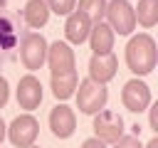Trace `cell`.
<instances>
[{"instance_id":"1","label":"cell","mask_w":158,"mask_h":148,"mask_svg":"<svg viewBox=\"0 0 158 148\" xmlns=\"http://www.w3.org/2000/svg\"><path fill=\"white\" fill-rule=\"evenodd\" d=\"M158 62V49L151 35H133L126 44V64L136 76L151 74Z\"/></svg>"},{"instance_id":"2","label":"cell","mask_w":158,"mask_h":148,"mask_svg":"<svg viewBox=\"0 0 158 148\" xmlns=\"http://www.w3.org/2000/svg\"><path fill=\"white\" fill-rule=\"evenodd\" d=\"M74 96H77V109L81 113L94 116V113L104 111V106L109 101V89H106V84H99L91 76H86L79 84V94H74Z\"/></svg>"},{"instance_id":"3","label":"cell","mask_w":158,"mask_h":148,"mask_svg":"<svg viewBox=\"0 0 158 148\" xmlns=\"http://www.w3.org/2000/svg\"><path fill=\"white\" fill-rule=\"evenodd\" d=\"M104 17H106V25L114 30V35H133L136 15H133V5L128 0H111V2H106Z\"/></svg>"},{"instance_id":"4","label":"cell","mask_w":158,"mask_h":148,"mask_svg":"<svg viewBox=\"0 0 158 148\" xmlns=\"http://www.w3.org/2000/svg\"><path fill=\"white\" fill-rule=\"evenodd\" d=\"M37 136H40V123H37V118L30 116V113L17 116V118L7 126V133H5V138H10V143L17 146V148H30V146H35Z\"/></svg>"},{"instance_id":"5","label":"cell","mask_w":158,"mask_h":148,"mask_svg":"<svg viewBox=\"0 0 158 148\" xmlns=\"http://www.w3.org/2000/svg\"><path fill=\"white\" fill-rule=\"evenodd\" d=\"M47 39L42 35H25L22 44H20V59L25 64V69L37 72L44 62H47Z\"/></svg>"},{"instance_id":"6","label":"cell","mask_w":158,"mask_h":148,"mask_svg":"<svg viewBox=\"0 0 158 148\" xmlns=\"http://www.w3.org/2000/svg\"><path fill=\"white\" fill-rule=\"evenodd\" d=\"M121 101H123V106H126L131 113L146 111V109L151 106V89H148V84H146L141 76L126 81L123 89H121Z\"/></svg>"},{"instance_id":"7","label":"cell","mask_w":158,"mask_h":148,"mask_svg":"<svg viewBox=\"0 0 158 148\" xmlns=\"http://www.w3.org/2000/svg\"><path fill=\"white\" fill-rule=\"evenodd\" d=\"M94 136L101 143H116L123 136V118L114 111L94 113Z\"/></svg>"},{"instance_id":"8","label":"cell","mask_w":158,"mask_h":148,"mask_svg":"<svg viewBox=\"0 0 158 148\" xmlns=\"http://www.w3.org/2000/svg\"><path fill=\"white\" fill-rule=\"evenodd\" d=\"M17 104L20 109L25 111H35L40 104H42V84L35 74H25L20 81H17Z\"/></svg>"},{"instance_id":"9","label":"cell","mask_w":158,"mask_h":148,"mask_svg":"<svg viewBox=\"0 0 158 148\" xmlns=\"http://www.w3.org/2000/svg\"><path fill=\"white\" fill-rule=\"evenodd\" d=\"M74 62H77L74 59V52H72V47L67 42H54V44L47 47V62L44 64H49L52 74L72 72L74 69Z\"/></svg>"},{"instance_id":"10","label":"cell","mask_w":158,"mask_h":148,"mask_svg":"<svg viewBox=\"0 0 158 148\" xmlns=\"http://www.w3.org/2000/svg\"><path fill=\"white\" fill-rule=\"evenodd\" d=\"M49 128L57 138H69L77 128V113L67 106V104H59L49 111Z\"/></svg>"},{"instance_id":"11","label":"cell","mask_w":158,"mask_h":148,"mask_svg":"<svg viewBox=\"0 0 158 148\" xmlns=\"http://www.w3.org/2000/svg\"><path fill=\"white\" fill-rule=\"evenodd\" d=\"M116 69H118V57L114 52H106V54H94L91 62H89V76L99 84H106L116 76Z\"/></svg>"},{"instance_id":"12","label":"cell","mask_w":158,"mask_h":148,"mask_svg":"<svg viewBox=\"0 0 158 148\" xmlns=\"http://www.w3.org/2000/svg\"><path fill=\"white\" fill-rule=\"evenodd\" d=\"M91 20L84 15V12H69V17H67V25H64V35H67V39L72 42V44H81V42H86L89 39V32H91Z\"/></svg>"},{"instance_id":"13","label":"cell","mask_w":158,"mask_h":148,"mask_svg":"<svg viewBox=\"0 0 158 148\" xmlns=\"http://www.w3.org/2000/svg\"><path fill=\"white\" fill-rule=\"evenodd\" d=\"M114 30L106 25V22H94L91 25V32H89V44L94 49V54H106L114 49Z\"/></svg>"},{"instance_id":"14","label":"cell","mask_w":158,"mask_h":148,"mask_svg":"<svg viewBox=\"0 0 158 148\" xmlns=\"http://www.w3.org/2000/svg\"><path fill=\"white\" fill-rule=\"evenodd\" d=\"M52 94L59 99V101H64V99H69L72 94H77V84H79V76H77V69H72V72H64V74H52Z\"/></svg>"},{"instance_id":"15","label":"cell","mask_w":158,"mask_h":148,"mask_svg":"<svg viewBox=\"0 0 158 148\" xmlns=\"http://www.w3.org/2000/svg\"><path fill=\"white\" fill-rule=\"evenodd\" d=\"M22 15H25V22H27L30 27L40 30V27H44L47 20H49V7H47L44 0H27Z\"/></svg>"},{"instance_id":"16","label":"cell","mask_w":158,"mask_h":148,"mask_svg":"<svg viewBox=\"0 0 158 148\" xmlns=\"http://www.w3.org/2000/svg\"><path fill=\"white\" fill-rule=\"evenodd\" d=\"M136 22L143 27H153L158 22V0H138V7H133Z\"/></svg>"},{"instance_id":"17","label":"cell","mask_w":158,"mask_h":148,"mask_svg":"<svg viewBox=\"0 0 158 148\" xmlns=\"http://www.w3.org/2000/svg\"><path fill=\"white\" fill-rule=\"evenodd\" d=\"M106 10V0H79V12H84L91 22H101Z\"/></svg>"},{"instance_id":"18","label":"cell","mask_w":158,"mask_h":148,"mask_svg":"<svg viewBox=\"0 0 158 148\" xmlns=\"http://www.w3.org/2000/svg\"><path fill=\"white\" fill-rule=\"evenodd\" d=\"M44 2H47L49 12H57V15H69L77 7V0H44Z\"/></svg>"},{"instance_id":"19","label":"cell","mask_w":158,"mask_h":148,"mask_svg":"<svg viewBox=\"0 0 158 148\" xmlns=\"http://www.w3.org/2000/svg\"><path fill=\"white\" fill-rule=\"evenodd\" d=\"M114 148H143V143H141L136 136H121V138L114 143Z\"/></svg>"},{"instance_id":"20","label":"cell","mask_w":158,"mask_h":148,"mask_svg":"<svg viewBox=\"0 0 158 148\" xmlns=\"http://www.w3.org/2000/svg\"><path fill=\"white\" fill-rule=\"evenodd\" d=\"M7 96H10V84L5 76H0V109L7 104Z\"/></svg>"},{"instance_id":"21","label":"cell","mask_w":158,"mask_h":148,"mask_svg":"<svg viewBox=\"0 0 158 148\" xmlns=\"http://www.w3.org/2000/svg\"><path fill=\"white\" fill-rule=\"evenodd\" d=\"M148 121H151V128H153V131H158V104H153V106H151Z\"/></svg>"},{"instance_id":"22","label":"cell","mask_w":158,"mask_h":148,"mask_svg":"<svg viewBox=\"0 0 158 148\" xmlns=\"http://www.w3.org/2000/svg\"><path fill=\"white\" fill-rule=\"evenodd\" d=\"M81 148H106V143H101L99 138H89V141L81 143Z\"/></svg>"},{"instance_id":"23","label":"cell","mask_w":158,"mask_h":148,"mask_svg":"<svg viewBox=\"0 0 158 148\" xmlns=\"http://www.w3.org/2000/svg\"><path fill=\"white\" fill-rule=\"evenodd\" d=\"M5 133H7V126H5V121L0 118V143L5 141Z\"/></svg>"},{"instance_id":"24","label":"cell","mask_w":158,"mask_h":148,"mask_svg":"<svg viewBox=\"0 0 158 148\" xmlns=\"http://www.w3.org/2000/svg\"><path fill=\"white\" fill-rule=\"evenodd\" d=\"M143 148H158V138H151L148 146H143Z\"/></svg>"},{"instance_id":"25","label":"cell","mask_w":158,"mask_h":148,"mask_svg":"<svg viewBox=\"0 0 158 148\" xmlns=\"http://www.w3.org/2000/svg\"><path fill=\"white\" fill-rule=\"evenodd\" d=\"M30 148H37V146H30Z\"/></svg>"}]
</instances>
